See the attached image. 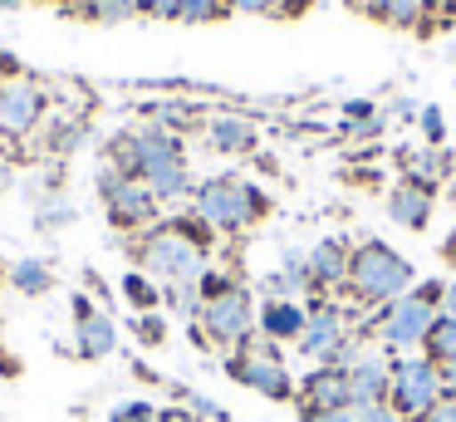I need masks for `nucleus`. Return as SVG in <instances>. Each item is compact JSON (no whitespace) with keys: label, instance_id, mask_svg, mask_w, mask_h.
I'll return each instance as SVG.
<instances>
[{"label":"nucleus","instance_id":"nucleus-1","mask_svg":"<svg viewBox=\"0 0 456 422\" xmlns=\"http://www.w3.org/2000/svg\"><path fill=\"white\" fill-rule=\"evenodd\" d=\"M113 167L123 177H138L158 202H177L191 192L187 157H182L177 133H167V128H138L123 143H113Z\"/></svg>","mask_w":456,"mask_h":422},{"label":"nucleus","instance_id":"nucleus-2","mask_svg":"<svg viewBox=\"0 0 456 422\" xmlns=\"http://www.w3.org/2000/svg\"><path fill=\"white\" fill-rule=\"evenodd\" d=\"M142 275L167 290V285H201L207 275V226L201 221H172L142 236L138 245Z\"/></svg>","mask_w":456,"mask_h":422},{"label":"nucleus","instance_id":"nucleus-3","mask_svg":"<svg viewBox=\"0 0 456 422\" xmlns=\"http://www.w3.org/2000/svg\"><path fill=\"white\" fill-rule=\"evenodd\" d=\"M344 285L363 304H393V300H403L407 285H412V265H407L387 241H363L348 255V280Z\"/></svg>","mask_w":456,"mask_h":422},{"label":"nucleus","instance_id":"nucleus-4","mask_svg":"<svg viewBox=\"0 0 456 422\" xmlns=\"http://www.w3.org/2000/svg\"><path fill=\"white\" fill-rule=\"evenodd\" d=\"M191 211H197V221L207 226V231L236 236V231H246L250 221L265 216V196L250 182H240V177H211V182H201L197 192H191Z\"/></svg>","mask_w":456,"mask_h":422},{"label":"nucleus","instance_id":"nucleus-5","mask_svg":"<svg viewBox=\"0 0 456 422\" xmlns=\"http://www.w3.org/2000/svg\"><path fill=\"white\" fill-rule=\"evenodd\" d=\"M442 290H446L442 280H427V285H417L412 294L383 304V314H378L383 343H393V349H417V343H427L432 324L442 319Z\"/></svg>","mask_w":456,"mask_h":422},{"label":"nucleus","instance_id":"nucleus-6","mask_svg":"<svg viewBox=\"0 0 456 422\" xmlns=\"http://www.w3.org/2000/svg\"><path fill=\"white\" fill-rule=\"evenodd\" d=\"M446 398L442 383V363L427 359V353H412V359H393V378H387V402L403 412L407 422H422L436 402Z\"/></svg>","mask_w":456,"mask_h":422},{"label":"nucleus","instance_id":"nucleus-7","mask_svg":"<svg viewBox=\"0 0 456 422\" xmlns=\"http://www.w3.org/2000/svg\"><path fill=\"white\" fill-rule=\"evenodd\" d=\"M197 319H201V334H207L211 343H221V349H246L250 334H256V300H250L246 285L231 280L226 290L201 300Z\"/></svg>","mask_w":456,"mask_h":422},{"label":"nucleus","instance_id":"nucleus-8","mask_svg":"<svg viewBox=\"0 0 456 422\" xmlns=\"http://www.w3.org/2000/svg\"><path fill=\"white\" fill-rule=\"evenodd\" d=\"M226 373L236 383H246L250 393H260V398H275V402L299 398L295 378H289V368H285V359H265V353H256V349H236L226 359Z\"/></svg>","mask_w":456,"mask_h":422},{"label":"nucleus","instance_id":"nucleus-9","mask_svg":"<svg viewBox=\"0 0 456 422\" xmlns=\"http://www.w3.org/2000/svg\"><path fill=\"white\" fill-rule=\"evenodd\" d=\"M299 353L314 363H348V319L338 304H314L299 334Z\"/></svg>","mask_w":456,"mask_h":422},{"label":"nucleus","instance_id":"nucleus-10","mask_svg":"<svg viewBox=\"0 0 456 422\" xmlns=\"http://www.w3.org/2000/svg\"><path fill=\"white\" fill-rule=\"evenodd\" d=\"M99 192H103V206H109L113 226H148L158 216V196L138 182V177H123L118 167L99 177Z\"/></svg>","mask_w":456,"mask_h":422},{"label":"nucleus","instance_id":"nucleus-11","mask_svg":"<svg viewBox=\"0 0 456 422\" xmlns=\"http://www.w3.org/2000/svg\"><path fill=\"white\" fill-rule=\"evenodd\" d=\"M118 349V324L103 310H94L84 294H74V353L79 359H109Z\"/></svg>","mask_w":456,"mask_h":422},{"label":"nucleus","instance_id":"nucleus-12","mask_svg":"<svg viewBox=\"0 0 456 422\" xmlns=\"http://www.w3.org/2000/svg\"><path fill=\"white\" fill-rule=\"evenodd\" d=\"M344 373H348V402H354V412L373 408V402H387L393 359H383V353H358V359L344 363Z\"/></svg>","mask_w":456,"mask_h":422},{"label":"nucleus","instance_id":"nucleus-13","mask_svg":"<svg viewBox=\"0 0 456 422\" xmlns=\"http://www.w3.org/2000/svg\"><path fill=\"white\" fill-rule=\"evenodd\" d=\"M45 118V94L30 79H15V84H0V133L25 137L35 123Z\"/></svg>","mask_w":456,"mask_h":422},{"label":"nucleus","instance_id":"nucleus-14","mask_svg":"<svg viewBox=\"0 0 456 422\" xmlns=\"http://www.w3.org/2000/svg\"><path fill=\"white\" fill-rule=\"evenodd\" d=\"M299 398H305V408H314V412H344V408L354 412L344 363H319V368L299 383Z\"/></svg>","mask_w":456,"mask_h":422},{"label":"nucleus","instance_id":"nucleus-15","mask_svg":"<svg viewBox=\"0 0 456 422\" xmlns=\"http://www.w3.org/2000/svg\"><path fill=\"white\" fill-rule=\"evenodd\" d=\"M256 324H260V334L275 339V343H299V334H305V324H309V310L299 300H265L256 314Z\"/></svg>","mask_w":456,"mask_h":422},{"label":"nucleus","instance_id":"nucleus-16","mask_svg":"<svg viewBox=\"0 0 456 422\" xmlns=\"http://www.w3.org/2000/svg\"><path fill=\"white\" fill-rule=\"evenodd\" d=\"M387 216H393L403 231H422L427 221H432V186H422V182H397L393 186V196H387Z\"/></svg>","mask_w":456,"mask_h":422},{"label":"nucleus","instance_id":"nucleus-17","mask_svg":"<svg viewBox=\"0 0 456 422\" xmlns=\"http://www.w3.org/2000/svg\"><path fill=\"white\" fill-rule=\"evenodd\" d=\"M348 255H354V251H344V241H319L314 251L305 255L309 285H314V290H329V285L348 280Z\"/></svg>","mask_w":456,"mask_h":422},{"label":"nucleus","instance_id":"nucleus-18","mask_svg":"<svg viewBox=\"0 0 456 422\" xmlns=\"http://www.w3.org/2000/svg\"><path fill=\"white\" fill-rule=\"evenodd\" d=\"M207 143L216 147V153H250L256 147V123L250 118H236V113H221L207 123Z\"/></svg>","mask_w":456,"mask_h":422},{"label":"nucleus","instance_id":"nucleus-19","mask_svg":"<svg viewBox=\"0 0 456 422\" xmlns=\"http://www.w3.org/2000/svg\"><path fill=\"white\" fill-rule=\"evenodd\" d=\"M11 285L20 294H45L54 285V275H50V265H45V261H15L11 265Z\"/></svg>","mask_w":456,"mask_h":422},{"label":"nucleus","instance_id":"nucleus-20","mask_svg":"<svg viewBox=\"0 0 456 422\" xmlns=\"http://www.w3.org/2000/svg\"><path fill=\"white\" fill-rule=\"evenodd\" d=\"M407 167H412V182H422V186H436L442 177H452V162H446V153H436V147L412 153V157H407Z\"/></svg>","mask_w":456,"mask_h":422},{"label":"nucleus","instance_id":"nucleus-21","mask_svg":"<svg viewBox=\"0 0 456 422\" xmlns=\"http://www.w3.org/2000/svg\"><path fill=\"white\" fill-rule=\"evenodd\" d=\"M123 294H128V304L138 314H148V310H158V300H162V290H158V280L152 275H142V270H133V275H123Z\"/></svg>","mask_w":456,"mask_h":422},{"label":"nucleus","instance_id":"nucleus-22","mask_svg":"<svg viewBox=\"0 0 456 422\" xmlns=\"http://www.w3.org/2000/svg\"><path fill=\"white\" fill-rule=\"evenodd\" d=\"M427 359H436V363H452L456 359V319H436L432 324V334H427Z\"/></svg>","mask_w":456,"mask_h":422},{"label":"nucleus","instance_id":"nucleus-23","mask_svg":"<svg viewBox=\"0 0 456 422\" xmlns=\"http://www.w3.org/2000/svg\"><path fill=\"white\" fill-rule=\"evenodd\" d=\"M422 10H427V0H383V5H378V20H387V25H397V29H412L417 20H422Z\"/></svg>","mask_w":456,"mask_h":422},{"label":"nucleus","instance_id":"nucleus-24","mask_svg":"<svg viewBox=\"0 0 456 422\" xmlns=\"http://www.w3.org/2000/svg\"><path fill=\"white\" fill-rule=\"evenodd\" d=\"M162 300H167L182 319H197V314H201V285H167Z\"/></svg>","mask_w":456,"mask_h":422},{"label":"nucleus","instance_id":"nucleus-25","mask_svg":"<svg viewBox=\"0 0 456 422\" xmlns=\"http://www.w3.org/2000/svg\"><path fill=\"white\" fill-rule=\"evenodd\" d=\"M221 15H226V0H182L177 5V20H187V25H207Z\"/></svg>","mask_w":456,"mask_h":422},{"label":"nucleus","instance_id":"nucleus-26","mask_svg":"<svg viewBox=\"0 0 456 422\" xmlns=\"http://www.w3.org/2000/svg\"><path fill=\"white\" fill-rule=\"evenodd\" d=\"M109 422H158V408L148 398H133V402H118L109 412Z\"/></svg>","mask_w":456,"mask_h":422},{"label":"nucleus","instance_id":"nucleus-27","mask_svg":"<svg viewBox=\"0 0 456 422\" xmlns=\"http://www.w3.org/2000/svg\"><path fill=\"white\" fill-rule=\"evenodd\" d=\"M89 15H94V20H103V25H118V20L138 15V5H133V0H94Z\"/></svg>","mask_w":456,"mask_h":422},{"label":"nucleus","instance_id":"nucleus-28","mask_svg":"<svg viewBox=\"0 0 456 422\" xmlns=\"http://www.w3.org/2000/svg\"><path fill=\"white\" fill-rule=\"evenodd\" d=\"M133 329H138V339L142 343H162V339H167V324H162V314H138V319H133Z\"/></svg>","mask_w":456,"mask_h":422},{"label":"nucleus","instance_id":"nucleus-29","mask_svg":"<svg viewBox=\"0 0 456 422\" xmlns=\"http://www.w3.org/2000/svg\"><path fill=\"white\" fill-rule=\"evenodd\" d=\"M422 133H427V143H442L446 137V118H442V108H422Z\"/></svg>","mask_w":456,"mask_h":422},{"label":"nucleus","instance_id":"nucleus-30","mask_svg":"<svg viewBox=\"0 0 456 422\" xmlns=\"http://www.w3.org/2000/svg\"><path fill=\"white\" fill-rule=\"evenodd\" d=\"M358 422H407L403 412L393 408V402H373V408H363V412H354Z\"/></svg>","mask_w":456,"mask_h":422},{"label":"nucleus","instance_id":"nucleus-31","mask_svg":"<svg viewBox=\"0 0 456 422\" xmlns=\"http://www.w3.org/2000/svg\"><path fill=\"white\" fill-rule=\"evenodd\" d=\"M226 10H246V15H280V0H226Z\"/></svg>","mask_w":456,"mask_h":422},{"label":"nucleus","instance_id":"nucleus-32","mask_svg":"<svg viewBox=\"0 0 456 422\" xmlns=\"http://www.w3.org/2000/svg\"><path fill=\"white\" fill-rule=\"evenodd\" d=\"M142 15H162V20H177V5L182 0H133Z\"/></svg>","mask_w":456,"mask_h":422},{"label":"nucleus","instance_id":"nucleus-33","mask_svg":"<svg viewBox=\"0 0 456 422\" xmlns=\"http://www.w3.org/2000/svg\"><path fill=\"white\" fill-rule=\"evenodd\" d=\"M299 422H358V418L348 408L344 412H314V408H305V412H299Z\"/></svg>","mask_w":456,"mask_h":422},{"label":"nucleus","instance_id":"nucleus-34","mask_svg":"<svg viewBox=\"0 0 456 422\" xmlns=\"http://www.w3.org/2000/svg\"><path fill=\"white\" fill-rule=\"evenodd\" d=\"M422 422H456V398H442V402H436V408L427 412Z\"/></svg>","mask_w":456,"mask_h":422},{"label":"nucleus","instance_id":"nucleus-35","mask_svg":"<svg viewBox=\"0 0 456 422\" xmlns=\"http://www.w3.org/2000/svg\"><path fill=\"white\" fill-rule=\"evenodd\" d=\"M158 422H201V418H197L191 408H162V412H158Z\"/></svg>","mask_w":456,"mask_h":422},{"label":"nucleus","instance_id":"nucleus-36","mask_svg":"<svg viewBox=\"0 0 456 422\" xmlns=\"http://www.w3.org/2000/svg\"><path fill=\"white\" fill-rule=\"evenodd\" d=\"M442 314H446V319H456V285H446V290H442Z\"/></svg>","mask_w":456,"mask_h":422},{"label":"nucleus","instance_id":"nucleus-37","mask_svg":"<svg viewBox=\"0 0 456 422\" xmlns=\"http://www.w3.org/2000/svg\"><path fill=\"white\" fill-rule=\"evenodd\" d=\"M442 383H446V398H456V359L442 363Z\"/></svg>","mask_w":456,"mask_h":422},{"label":"nucleus","instance_id":"nucleus-38","mask_svg":"<svg viewBox=\"0 0 456 422\" xmlns=\"http://www.w3.org/2000/svg\"><path fill=\"white\" fill-rule=\"evenodd\" d=\"M348 10H358V15H378V5H383V0H344Z\"/></svg>","mask_w":456,"mask_h":422},{"label":"nucleus","instance_id":"nucleus-39","mask_svg":"<svg viewBox=\"0 0 456 422\" xmlns=\"http://www.w3.org/2000/svg\"><path fill=\"white\" fill-rule=\"evenodd\" d=\"M309 0H280V15H295V10H305Z\"/></svg>","mask_w":456,"mask_h":422},{"label":"nucleus","instance_id":"nucleus-40","mask_svg":"<svg viewBox=\"0 0 456 422\" xmlns=\"http://www.w3.org/2000/svg\"><path fill=\"white\" fill-rule=\"evenodd\" d=\"M5 186H11V162L0 157V192H5Z\"/></svg>","mask_w":456,"mask_h":422},{"label":"nucleus","instance_id":"nucleus-41","mask_svg":"<svg viewBox=\"0 0 456 422\" xmlns=\"http://www.w3.org/2000/svg\"><path fill=\"white\" fill-rule=\"evenodd\" d=\"M84 5H94V0H84Z\"/></svg>","mask_w":456,"mask_h":422}]
</instances>
